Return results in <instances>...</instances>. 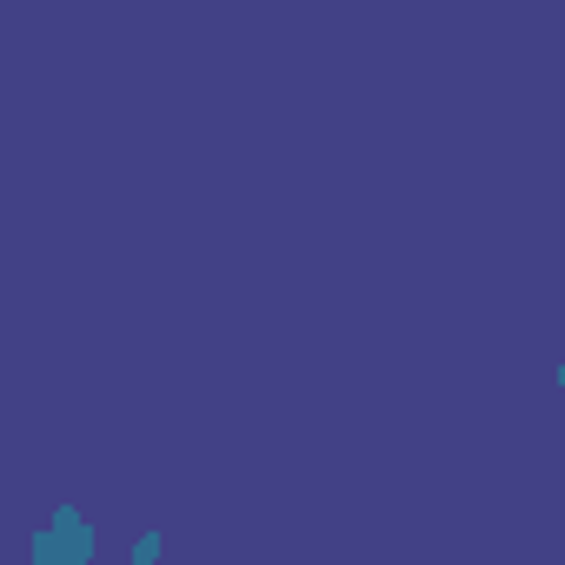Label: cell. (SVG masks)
<instances>
[{"instance_id":"obj_1","label":"cell","mask_w":565,"mask_h":565,"mask_svg":"<svg viewBox=\"0 0 565 565\" xmlns=\"http://www.w3.org/2000/svg\"><path fill=\"white\" fill-rule=\"evenodd\" d=\"M87 545H94V539H87L74 519H61V532H41L34 552H41V558H87Z\"/></svg>"}]
</instances>
